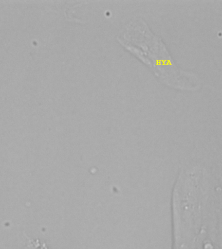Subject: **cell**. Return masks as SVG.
<instances>
[{
    "mask_svg": "<svg viewBox=\"0 0 222 249\" xmlns=\"http://www.w3.org/2000/svg\"><path fill=\"white\" fill-rule=\"evenodd\" d=\"M120 37L121 42L144 62L151 65L158 77L165 83L180 89L188 88L184 79L191 77H185L186 73L179 71L162 41L151 32L143 21L136 19L129 23Z\"/></svg>",
    "mask_w": 222,
    "mask_h": 249,
    "instance_id": "cell-1",
    "label": "cell"
}]
</instances>
